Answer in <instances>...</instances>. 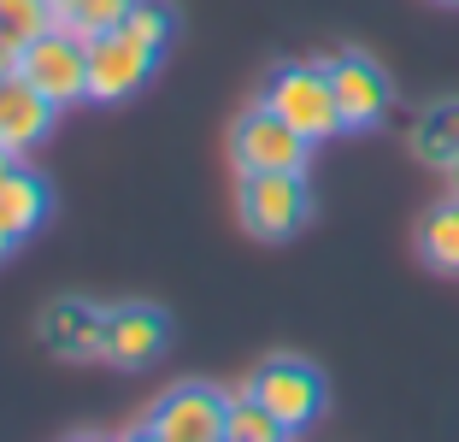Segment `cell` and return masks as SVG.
<instances>
[{
	"label": "cell",
	"mask_w": 459,
	"mask_h": 442,
	"mask_svg": "<svg viewBox=\"0 0 459 442\" xmlns=\"http://www.w3.org/2000/svg\"><path fill=\"white\" fill-rule=\"evenodd\" d=\"M330 71V89H336V112H342V130H377L394 107V83L377 59L365 54H336L325 59Z\"/></svg>",
	"instance_id": "cell-8"
},
{
	"label": "cell",
	"mask_w": 459,
	"mask_h": 442,
	"mask_svg": "<svg viewBox=\"0 0 459 442\" xmlns=\"http://www.w3.org/2000/svg\"><path fill=\"white\" fill-rule=\"evenodd\" d=\"M48 207H54V189H48V177L30 172V165L18 160L13 172L0 177V260L13 254L18 242L36 236L41 218H48Z\"/></svg>",
	"instance_id": "cell-12"
},
{
	"label": "cell",
	"mask_w": 459,
	"mask_h": 442,
	"mask_svg": "<svg viewBox=\"0 0 459 442\" xmlns=\"http://www.w3.org/2000/svg\"><path fill=\"white\" fill-rule=\"evenodd\" d=\"M412 154H419L424 165H436V172H447V165L459 160V101H436V107L419 112V124H412Z\"/></svg>",
	"instance_id": "cell-13"
},
{
	"label": "cell",
	"mask_w": 459,
	"mask_h": 442,
	"mask_svg": "<svg viewBox=\"0 0 459 442\" xmlns=\"http://www.w3.org/2000/svg\"><path fill=\"white\" fill-rule=\"evenodd\" d=\"M442 6H459V0H442Z\"/></svg>",
	"instance_id": "cell-22"
},
{
	"label": "cell",
	"mask_w": 459,
	"mask_h": 442,
	"mask_svg": "<svg viewBox=\"0 0 459 442\" xmlns=\"http://www.w3.org/2000/svg\"><path fill=\"white\" fill-rule=\"evenodd\" d=\"M447 195H459V160L447 165Z\"/></svg>",
	"instance_id": "cell-20"
},
{
	"label": "cell",
	"mask_w": 459,
	"mask_h": 442,
	"mask_svg": "<svg viewBox=\"0 0 459 442\" xmlns=\"http://www.w3.org/2000/svg\"><path fill=\"white\" fill-rule=\"evenodd\" d=\"M259 101L271 112H283L307 142H330L342 130V112H336V89H330V71L325 66H271L265 83H259Z\"/></svg>",
	"instance_id": "cell-1"
},
{
	"label": "cell",
	"mask_w": 459,
	"mask_h": 442,
	"mask_svg": "<svg viewBox=\"0 0 459 442\" xmlns=\"http://www.w3.org/2000/svg\"><path fill=\"white\" fill-rule=\"evenodd\" d=\"M118 30H124V36H130L148 59H165V54H171V41H177V13L165 6V0H135L130 18H124Z\"/></svg>",
	"instance_id": "cell-15"
},
{
	"label": "cell",
	"mask_w": 459,
	"mask_h": 442,
	"mask_svg": "<svg viewBox=\"0 0 459 442\" xmlns=\"http://www.w3.org/2000/svg\"><path fill=\"white\" fill-rule=\"evenodd\" d=\"M247 389H254L259 402L277 413V425L295 437V430H312L318 419H325V372L312 360H300V354H271V360L254 366V377H247Z\"/></svg>",
	"instance_id": "cell-3"
},
{
	"label": "cell",
	"mask_w": 459,
	"mask_h": 442,
	"mask_svg": "<svg viewBox=\"0 0 459 442\" xmlns=\"http://www.w3.org/2000/svg\"><path fill=\"white\" fill-rule=\"evenodd\" d=\"M54 24V0H0V30L24 48L30 36H41V30Z\"/></svg>",
	"instance_id": "cell-18"
},
{
	"label": "cell",
	"mask_w": 459,
	"mask_h": 442,
	"mask_svg": "<svg viewBox=\"0 0 459 442\" xmlns=\"http://www.w3.org/2000/svg\"><path fill=\"white\" fill-rule=\"evenodd\" d=\"M419 254L430 271H459V195L419 218Z\"/></svg>",
	"instance_id": "cell-14"
},
{
	"label": "cell",
	"mask_w": 459,
	"mask_h": 442,
	"mask_svg": "<svg viewBox=\"0 0 459 442\" xmlns=\"http://www.w3.org/2000/svg\"><path fill=\"white\" fill-rule=\"evenodd\" d=\"M224 407H230V395H218V389L177 384L148 407V419L135 425V437H153V442H224Z\"/></svg>",
	"instance_id": "cell-6"
},
{
	"label": "cell",
	"mask_w": 459,
	"mask_h": 442,
	"mask_svg": "<svg viewBox=\"0 0 459 442\" xmlns=\"http://www.w3.org/2000/svg\"><path fill=\"white\" fill-rule=\"evenodd\" d=\"M18 71H24L54 107L89 101V41L65 24H48L41 36H30L24 54H18Z\"/></svg>",
	"instance_id": "cell-4"
},
{
	"label": "cell",
	"mask_w": 459,
	"mask_h": 442,
	"mask_svg": "<svg viewBox=\"0 0 459 442\" xmlns=\"http://www.w3.org/2000/svg\"><path fill=\"white\" fill-rule=\"evenodd\" d=\"M230 160H236V172H307L312 142L283 112H271L259 101V107H247L230 124Z\"/></svg>",
	"instance_id": "cell-5"
},
{
	"label": "cell",
	"mask_w": 459,
	"mask_h": 442,
	"mask_svg": "<svg viewBox=\"0 0 459 442\" xmlns=\"http://www.w3.org/2000/svg\"><path fill=\"white\" fill-rule=\"evenodd\" d=\"M18 54H24V48H18V41L0 30V71H18Z\"/></svg>",
	"instance_id": "cell-19"
},
{
	"label": "cell",
	"mask_w": 459,
	"mask_h": 442,
	"mask_svg": "<svg viewBox=\"0 0 459 442\" xmlns=\"http://www.w3.org/2000/svg\"><path fill=\"white\" fill-rule=\"evenodd\" d=\"M13 165H18V154H6V147H0V177L13 172Z\"/></svg>",
	"instance_id": "cell-21"
},
{
	"label": "cell",
	"mask_w": 459,
	"mask_h": 442,
	"mask_svg": "<svg viewBox=\"0 0 459 442\" xmlns=\"http://www.w3.org/2000/svg\"><path fill=\"white\" fill-rule=\"evenodd\" d=\"M277 437H289V430L277 425V413L259 402L254 389L230 395V407H224V442H277Z\"/></svg>",
	"instance_id": "cell-17"
},
{
	"label": "cell",
	"mask_w": 459,
	"mask_h": 442,
	"mask_svg": "<svg viewBox=\"0 0 459 442\" xmlns=\"http://www.w3.org/2000/svg\"><path fill=\"white\" fill-rule=\"evenodd\" d=\"M135 0H54V24L77 30L82 41H95V36H112V30L130 18Z\"/></svg>",
	"instance_id": "cell-16"
},
{
	"label": "cell",
	"mask_w": 459,
	"mask_h": 442,
	"mask_svg": "<svg viewBox=\"0 0 459 442\" xmlns=\"http://www.w3.org/2000/svg\"><path fill=\"white\" fill-rule=\"evenodd\" d=\"M153 66H160V59H148L130 36H124V30L95 36V41H89V101L118 107V101L142 94V83L153 77Z\"/></svg>",
	"instance_id": "cell-10"
},
{
	"label": "cell",
	"mask_w": 459,
	"mask_h": 442,
	"mask_svg": "<svg viewBox=\"0 0 459 442\" xmlns=\"http://www.w3.org/2000/svg\"><path fill=\"white\" fill-rule=\"evenodd\" d=\"M171 349V313L153 301H118L107 319V354L100 360L118 372H148L160 354Z\"/></svg>",
	"instance_id": "cell-9"
},
{
	"label": "cell",
	"mask_w": 459,
	"mask_h": 442,
	"mask_svg": "<svg viewBox=\"0 0 459 442\" xmlns=\"http://www.w3.org/2000/svg\"><path fill=\"white\" fill-rule=\"evenodd\" d=\"M107 319H112V307H100L89 295H59V301L41 307L36 336L54 360L82 366V360H100V354H107Z\"/></svg>",
	"instance_id": "cell-7"
},
{
	"label": "cell",
	"mask_w": 459,
	"mask_h": 442,
	"mask_svg": "<svg viewBox=\"0 0 459 442\" xmlns=\"http://www.w3.org/2000/svg\"><path fill=\"white\" fill-rule=\"evenodd\" d=\"M54 124H59V107L24 77V71H0V147H6V154L41 147L54 136Z\"/></svg>",
	"instance_id": "cell-11"
},
{
	"label": "cell",
	"mask_w": 459,
	"mask_h": 442,
	"mask_svg": "<svg viewBox=\"0 0 459 442\" xmlns=\"http://www.w3.org/2000/svg\"><path fill=\"white\" fill-rule=\"evenodd\" d=\"M236 213H242L247 236L289 242L295 230H307V218H312L307 172H242V183H236Z\"/></svg>",
	"instance_id": "cell-2"
}]
</instances>
